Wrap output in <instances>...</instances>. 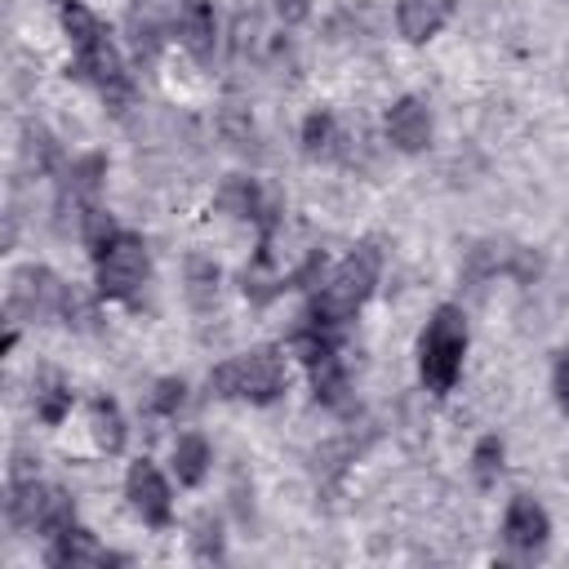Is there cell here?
<instances>
[{
    "label": "cell",
    "mask_w": 569,
    "mask_h": 569,
    "mask_svg": "<svg viewBox=\"0 0 569 569\" xmlns=\"http://www.w3.org/2000/svg\"><path fill=\"white\" fill-rule=\"evenodd\" d=\"M378 267H382V253H378L373 244L351 249V253L329 271V280L316 289L307 320H311V325H325V329H342V325L369 302V293H373V284H378Z\"/></svg>",
    "instance_id": "6da1fadb"
},
{
    "label": "cell",
    "mask_w": 569,
    "mask_h": 569,
    "mask_svg": "<svg viewBox=\"0 0 569 569\" xmlns=\"http://www.w3.org/2000/svg\"><path fill=\"white\" fill-rule=\"evenodd\" d=\"M462 356H467V316L458 307H436V316L427 320L422 338H418V373L427 382V391L445 396L453 391L458 373H462Z\"/></svg>",
    "instance_id": "7a4b0ae2"
},
{
    "label": "cell",
    "mask_w": 569,
    "mask_h": 569,
    "mask_svg": "<svg viewBox=\"0 0 569 569\" xmlns=\"http://www.w3.org/2000/svg\"><path fill=\"white\" fill-rule=\"evenodd\" d=\"M213 396L222 400H249V405H271L284 391V356L276 347H253L236 360H222L209 373Z\"/></svg>",
    "instance_id": "3957f363"
},
{
    "label": "cell",
    "mask_w": 569,
    "mask_h": 569,
    "mask_svg": "<svg viewBox=\"0 0 569 569\" xmlns=\"http://www.w3.org/2000/svg\"><path fill=\"white\" fill-rule=\"evenodd\" d=\"M93 262H98V298H133L138 284L147 280V244L129 231H120V240Z\"/></svg>",
    "instance_id": "277c9868"
},
{
    "label": "cell",
    "mask_w": 569,
    "mask_h": 569,
    "mask_svg": "<svg viewBox=\"0 0 569 569\" xmlns=\"http://www.w3.org/2000/svg\"><path fill=\"white\" fill-rule=\"evenodd\" d=\"M67 289H71V284H62L49 267H36V262H31V267L13 271V280H9V311H13V316H27V320L62 316Z\"/></svg>",
    "instance_id": "5b68a950"
},
{
    "label": "cell",
    "mask_w": 569,
    "mask_h": 569,
    "mask_svg": "<svg viewBox=\"0 0 569 569\" xmlns=\"http://www.w3.org/2000/svg\"><path fill=\"white\" fill-rule=\"evenodd\" d=\"M124 498H129V507H133L151 529H164V525L173 520L169 485H164V476L156 471V462H147V458H138V462L129 467V476H124Z\"/></svg>",
    "instance_id": "8992f818"
},
{
    "label": "cell",
    "mask_w": 569,
    "mask_h": 569,
    "mask_svg": "<svg viewBox=\"0 0 569 569\" xmlns=\"http://www.w3.org/2000/svg\"><path fill=\"white\" fill-rule=\"evenodd\" d=\"M178 18V40L196 62L213 58V40H218V22H213V4L209 0H178L173 4Z\"/></svg>",
    "instance_id": "52a82bcc"
},
{
    "label": "cell",
    "mask_w": 569,
    "mask_h": 569,
    "mask_svg": "<svg viewBox=\"0 0 569 569\" xmlns=\"http://www.w3.org/2000/svg\"><path fill=\"white\" fill-rule=\"evenodd\" d=\"M547 533H551L547 511H542L533 498L516 493L511 507H507V516H502V538H507L516 551H538V547L547 542Z\"/></svg>",
    "instance_id": "ba28073f"
},
{
    "label": "cell",
    "mask_w": 569,
    "mask_h": 569,
    "mask_svg": "<svg viewBox=\"0 0 569 569\" xmlns=\"http://www.w3.org/2000/svg\"><path fill=\"white\" fill-rule=\"evenodd\" d=\"M387 138L400 151H422L431 142V111H427V102L422 98H400L387 111Z\"/></svg>",
    "instance_id": "9c48e42d"
},
{
    "label": "cell",
    "mask_w": 569,
    "mask_h": 569,
    "mask_svg": "<svg viewBox=\"0 0 569 569\" xmlns=\"http://www.w3.org/2000/svg\"><path fill=\"white\" fill-rule=\"evenodd\" d=\"M449 13H453L449 0H400L396 27H400V36H405L409 44H422V40H431V36L449 22Z\"/></svg>",
    "instance_id": "30bf717a"
},
{
    "label": "cell",
    "mask_w": 569,
    "mask_h": 569,
    "mask_svg": "<svg viewBox=\"0 0 569 569\" xmlns=\"http://www.w3.org/2000/svg\"><path fill=\"white\" fill-rule=\"evenodd\" d=\"M107 560H116V556H107L102 542L89 529H80V525L62 529L53 538V547H49V565H71L76 569V565H107Z\"/></svg>",
    "instance_id": "8fae6325"
},
{
    "label": "cell",
    "mask_w": 569,
    "mask_h": 569,
    "mask_svg": "<svg viewBox=\"0 0 569 569\" xmlns=\"http://www.w3.org/2000/svg\"><path fill=\"white\" fill-rule=\"evenodd\" d=\"M209 462H213V453H209V440L204 436L187 431V436L173 440V476H178V485H187V489L204 485Z\"/></svg>",
    "instance_id": "7c38bea8"
},
{
    "label": "cell",
    "mask_w": 569,
    "mask_h": 569,
    "mask_svg": "<svg viewBox=\"0 0 569 569\" xmlns=\"http://www.w3.org/2000/svg\"><path fill=\"white\" fill-rule=\"evenodd\" d=\"M89 431H93L98 453H120V449H124V418H120L116 400L98 396V400L89 405Z\"/></svg>",
    "instance_id": "4fadbf2b"
},
{
    "label": "cell",
    "mask_w": 569,
    "mask_h": 569,
    "mask_svg": "<svg viewBox=\"0 0 569 569\" xmlns=\"http://www.w3.org/2000/svg\"><path fill=\"white\" fill-rule=\"evenodd\" d=\"M80 240H84V249H89L93 258H102V253L120 240V227H116V218H111L107 209L89 204V209L80 213Z\"/></svg>",
    "instance_id": "5bb4252c"
},
{
    "label": "cell",
    "mask_w": 569,
    "mask_h": 569,
    "mask_svg": "<svg viewBox=\"0 0 569 569\" xmlns=\"http://www.w3.org/2000/svg\"><path fill=\"white\" fill-rule=\"evenodd\" d=\"M62 31H67V40H71V49L80 53V49H89V44H98L107 31H102V22L80 4V0H67L62 4Z\"/></svg>",
    "instance_id": "9a60e30c"
},
{
    "label": "cell",
    "mask_w": 569,
    "mask_h": 569,
    "mask_svg": "<svg viewBox=\"0 0 569 569\" xmlns=\"http://www.w3.org/2000/svg\"><path fill=\"white\" fill-rule=\"evenodd\" d=\"M67 409H71V391H67V382L53 378V373H44V378L36 382V413H40V422L58 427V422L67 418Z\"/></svg>",
    "instance_id": "2e32d148"
},
{
    "label": "cell",
    "mask_w": 569,
    "mask_h": 569,
    "mask_svg": "<svg viewBox=\"0 0 569 569\" xmlns=\"http://www.w3.org/2000/svg\"><path fill=\"white\" fill-rule=\"evenodd\" d=\"M187 298L196 307H209L218 298V267L204 258V253H191L187 258Z\"/></svg>",
    "instance_id": "e0dca14e"
},
{
    "label": "cell",
    "mask_w": 569,
    "mask_h": 569,
    "mask_svg": "<svg viewBox=\"0 0 569 569\" xmlns=\"http://www.w3.org/2000/svg\"><path fill=\"white\" fill-rule=\"evenodd\" d=\"M218 204L231 209L236 218H262V200H258V187L249 178H227L218 191Z\"/></svg>",
    "instance_id": "ac0fdd59"
},
{
    "label": "cell",
    "mask_w": 569,
    "mask_h": 569,
    "mask_svg": "<svg viewBox=\"0 0 569 569\" xmlns=\"http://www.w3.org/2000/svg\"><path fill=\"white\" fill-rule=\"evenodd\" d=\"M338 147V124H333V116L329 111H311L307 120H302V151L307 156H329Z\"/></svg>",
    "instance_id": "d6986e66"
},
{
    "label": "cell",
    "mask_w": 569,
    "mask_h": 569,
    "mask_svg": "<svg viewBox=\"0 0 569 569\" xmlns=\"http://www.w3.org/2000/svg\"><path fill=\"white\" fill-rule=\"evenodd\" d=\"M471 471H476L480 485H493V480H498V471H502V440H498V436H480V440H476Z\"/></svg>",
    "instance_id": "ffe728a7"
},
{
    "label": "cell",
    "mask_w": 569,
    "mask_h": 569,
    "mask_svg": "<svg viewBox=\"0 0 569 569\" xmlns=\"http://www.w3.org/2000/svg\"><path fill=\"white\" fill-rule=\"evenodd\" d=\"M222 133H227V142H231L236 151H253V142H258L253 120H249L236 102H227V111H222Z\"/></svg>",
    "instance_id": "44dd1931"
},
{
    "label": "cell",
    "mask_w": 569,
    "mask_h": 569,
    "mask_svg": "<svg viewBox=\"0 0 569 569\" xmlns=\"http://www.w3.org/2000/svg\"><path fill=\"white\" fill-rule=\"evenodd\" d=\"M191 551L200 560H222V529L213 516H200L196 520V533H191Z\"/></svg>",
    "instance_id": "7402d4cb"
},
{
    "label": "cell",
    "mask_w": 569,
    "mask_h": 569,
    "mask_svg": "<svg viewBox=\"0 0 569 569\" xmlns=\"http://www.w3.org/2000/svg\"><path fill=\"white\" fill-rule=\"evenodd\" d=\"M182 400H187L182 378H160V382H156V391H151V409H156V413H178V409H182Z\"/></svg>",
    "instance_id": "603a6c76"
},
{
    "label": "cell",
    "mask_w": 569,
    "mask_h": 569,
    "mask_svg": "<svg viewBox=\"0 0 569 569\" xmlns=\"http://www.w3.org/2000/svg\"><path fill=\"white\" fill-rule=\"evenodd\" d=\"M551 391H556V405H560V409H565V418H569V351H560V356H556Z\"/></svg>",
    "instance_id": "cb8c5ba5"
},
{
    "label": "cell",
    "mask_w": 569,
    "mask_h": 569,
    "mask_svg": "<svg viewBox=\"0 0 569 569\" xmlns=\"http://www.w3.org/2000/svg\"><path fill=\"white\" fill-rule=\"evenodd\" d=\"M276 13H280V22H302L307 13H311V0H276Z\"/></svg>",
    "instance_id": "d4e9b609"
}]
</instances>
